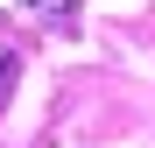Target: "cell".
<instances>
[{"instance_id":"1","label":"cell","mask_w":155,"mask_h":148,"mask_svg":"<svg viewBox=\"0 0 155 148\" xmlns=\"http://www.w3.org/2000/svg\"><path fill=\"white\" fill-rule=\"evenodd\" d=\"M14 78H21V57H14L7 42H0V106H7V92H14Z\"/></svg>"},{"instance_id":"2","label":"cell","mask_w":155,"mask_h":148,"mask_svg":"<svg viewBox=\"0 0 155 148\" xmlns=\"http://www.w3.org/2000/svg\"><path fill=\"white\" fill-rule=\"evenodd\" d=\"M21 7H28V14H49V21H57V14H71V7H78V0H21Z\"/></svg>"}]
</instances>
